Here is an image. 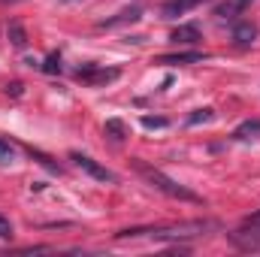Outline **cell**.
I'll use <instances>...</instances> for the list:
<instances>
[{"label": "cell", "mask_w": 260, "mask_h": 257, "mask_svg": "<svg viewBox=\"0 0 260 257\" xmlns=\"http://www.w3.org/2000/svg\"><path fill=\"white\" fill-rule=\"evenodd\" d=\"M43 70H46V73H61V55H58V52H55V55H49V58H46V64H43Z\"/></svg>", "instance_id": "ac0fdd59"}, {"label": "cell", "mask_w": 260, "mask_h": 257, "mask_svg": "<svg viewBox=\"0 0 260 257\" xmlns=\"http://www.w3.org/2000/svg\"><path fill=\"white\" fill-rule=\"evenodd\" d=\"M0 239H12V224H9V218H3V215H0Z\"/></svg>", "instance_id": "d6986e66"}, {"label": "cell", "mask_w": 260, "mask_h": 257, "mask_svg": "<svg viewBox=\"0 0 260 257\" xmlns=\"http://www.w3.org/2000/svg\"><path fill=\"white\" fill-rule=\"evenodd\" d=\"M230 245L239 248V251H248V254H257L260 251V212H254L251 218H245L233 233H227Z\"/></svg>", "instance_id": "7a4b0ae2"}, {"label": "cell", "mask_w": 260, "mask_h": 257, "mask_svg": "<svg viewBox=\"0 0 260 257\" xmlns=\"http://www.w3.org/2000/svg\"><path fill=\"white\" fill-rule=\"evenodd\" d=\"M106 133H109V136H112L115 142H121V139L127 136V127H124V124H121L118 118H109V121H106Z\"/></svg>", "instance_id": "9a60e30c"}, {"label": "cell", "mask_w": 260, "mask_h": 257, "mask_svg": "<svg viewBox=\"0 0 260 257\" xmlns=\"http://www.w3.org/2000/svg\"><path fill=\"white\" fill-rule=\"evenodd\" d=\"M254 37H257V27H254L251 21H239V24L233 27V43H236L239 49L251 46V43H254Z\"/></svg>", "instance_id": "ba28073f"}, {"label": "cell", "mask_w": 260, "mask_h": 257, "mask_svg": "<svg viewBox=\"0 0 260 257\" xmlns=\"http://www.w3.org/2000/svg\"><path fill=\"white\" fill-rule=\"evenodd\" d=\"M209 121H215V112L212 109H197L194 115H188V124L197 127V124H209Z\"/></svg>", "instance_id": "2e32d148"}, {"label": "cell", "mask_w": 260, "mask_h": 257, "mask_svg": "<svg viewBox=\"0 0 260 257\" xmlns=\"http://www.w3.org/2000/svg\"><path fill=\"white\" fill-rule=\"evenodd\" d=\"M170 40L173 43H182V46H194V43H200V27L197 24H182V27H176L170 34Z\"/></svg>", "instance_id": "9c48e42d"}, {"label": "cell", "mask_w": 260, "mask_h": 257, "mask_svg": "<svg viewBox=\"0 0 260 257\" xmlns=\"http://www.w3.org/2000/svg\"><path fill=\"white\" fill-rule=\"evenodd\" d=\"M9 164H15V145L0 139V167H9Z\"/></svg>", "instance_id": "5bb4252c"}, {"label": "cell", "mask_w": 260, "mask_h": 257, "mask_svg": "<svg viewBox=\"0 0 260 257\" xmlns=\"http://www.w3.org/2000/svg\"><path fill=\"white\" fill-rule=\"evenodd\" d=\"M209 55L206 52H176V55H160L154 58V64H164V67H188V64H203Z\"/></svg>", "instance_id": "8992f818"}, {"label": "cell", "mask_w": 260, "mask_h": 257, "mask_svg": "<svg viewBox=\"0 0 260 257\" xmlns=\"http://www.w3.org/2000/svg\"><path fill=\"white\" fill-rule=\"evenodd\" d=\"M206 0H164L160 3V15L164 18H179V15H185V12H191L197 6H203Z\"/></svg>", "instance_id": "52a82bcc"}, {"label": "cell", "mask_w": 260, "mask_h": 257, "mask_svg": "<svg viewBox=\"0 0 260 257\" xmlns=\"http://www.w3.org/2000/svg\"><path fill=\"white\" fill-rule=\"evenodd\" d=\"M118 76H121V73H118L115 67L106 70V67L88 64V67H79V70H76V79L85 82V85H94V88H97V85H109V82H115Z\"/></svg>", "instance_id": "5b68a950"}, {"label": "cell", "mask_w": 260, "mask_h": 257, "mask_svg": "<svg viewBox=\"0 0 260 257\" xmlns=\"http://www.w3.org/2000/svg\"><path fill=\"white\" fill-rule=\"evenodd\" d=\"M236 3H239V6H242V12H245V9H248V6H251L254 0H236Z\"/></svg>", "instance_id": "ffe728a7"}, {"label": "cell", "mask_w": 260, "mask_h": 257, "mask_svg": "<svg viewBox=\"0 0 260 257\" xmlns=\"http://www.w3.org/2000/svg\"><path fill=\"white\" fill-rule=\"evenodd\" d=\"M139 173L157 188V191H164L167 197H173V200H185V203H200V197H197L194 191H188V188H182V185H176L173 179H167L160 170H151V167H142L139 164Z\"/></svg>", "instance_id": "3957f363"}, {"label": "cell", "mask_w": 260, "mask_h": 257, "mask_svg": "<svg viewBox=\"0 0 260 257\" xmlns=\"http://www.w3.org/2000/svg\"><path fill=\"white\" fill-rule=\"evenodd\" d=\"M233 136H236V139H242V142H245V139H257V136H260V121H242V124L236 127Z\"/></svg>", "instance_id": "8fae6325"}, {"label": "cell", "mask_w": 260, "mask_h": 257, "mask_svg": "<svg viewBox=\"0 0 260 257\" xmlns=\"http://www.w3.org/2000/svg\"><path fill=\"white\" fill-rule=\"evenodd\" d=\"M70 160H73L82 173H88L91 179H97V182H109V185H115V182H118V176H115L112 170H106L103 164H97V160H94V157H88V154L73 151V154H70Z\"/></svg>", "instance_id": "277c9868"}, {"label": "cell", "mask_w": 260, "mask_h": 257, "mask_svg": "<svg viewBox=\"0 0 260 257\" xmlns=\"http://www.w3.org/2000/svg\"><path fill=\"white\" fill-rule=\"evenodd\" d=\"M167 124H170L167 118H154V115H145V118H142V127L145 130H164Z\"/></svg>", "instance_id": "e0dca14e"}, {"label": "cell", "mask_w": 260, "mask_h": 257, "mask_svg": "<svg viewBox=\"0 0 260 257\" xmlns=\"http://www.w3.org/2000/svg\"><path fill=\"white\" fill-rule=\"evenodd\" d=\"M209 230H218V221H182V224H167V227H133V230H121L118 239L148 236L154 242H182V239L206 236Z\"/></svg>", "instance_id": "6da1fadb"}, {"label": "cell", "mask_w": 260, "mask_h": 257, "mask_svg": "<svg viewBox=\"0 0 260 257\" xmlns=\"http://www.w3.org/2000/svg\"><path fill=\"white\" fill-rule=\"evenodd\" d=\"M139 15H142V9L139 6H130V9H121L115 18H103L97 27H118V24H127V21H139Z\"/></svg>", "instance_id": "30bf717a"}, {"label": "cell", "mask_w": 260, "mask_h": 257, "mask_svg": "<svg viewBox=\"0 0 260 257\" xmlns=\"http://www.w3.org/2000/svg\"><path fill=\"white\" fill-rule=\"evenodd\" d=\"M239 12H242V6H239L236 0H224V3L215 6V15H218V18H236Z\"/></svg>", "instance_id": "7c38bea8"}, {"label": "cell", "mask_w": 260, "mask_h": 257, "mask_svg": "<svg viewBox=\"0 0 260 257\" xmlns=\"http://www.w3.org/2000/svg\"><path fill=\"white\" fill-rule=\"evenodd\" d=\"M9 40H12V46H15V49H24V46H27V34H24V27H21L18 21H12V24H9Z\"/></svg>", "instance_id": "4fadbf2b"}]
</instances>
